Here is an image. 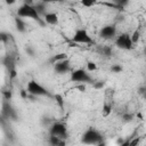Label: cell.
<instances>
[{"label":"cell","mask_w":146,"mask_h":146,"mask_svg":"<svg viewBox=\"0 0 146 146\" xmlns=\"http://www.w3.org/2000/svg\"><path fill=\"white\" fill-rule=\"evenodd\" d=\"M17 17L21 18H31L35 22H38L40 25H44L43 19L41 18V16L39 15V13L36 11L35 7L31 3H23L22 6H19V8L17 9Z\"/></svg>","instance_id":"obj_1"},{"label":"cell","mask_w":146,"mask_h":146,"mask_svg":"<svg viewBox=\"0 0 146 146\" xmlns=\"http://www.w3.org/2000/svg\"><path fill=\"white\" fill-rule=\"evenodd\" d=\"M25 90L27 91L29 95L34 96V97H52L50 91L35 80H30L26 84Z\"/></svg>","instance_id":"obj_2"},{"label":"cell","mask_w":146,"mask_h":146,"mask_svg":"<svg viewBox=\"0 0 146 146\" xmlns=\"http://www.w3.org/2000/svg\"><path fill=\"white\" fill-rule=\"evenodd\" d=\"M103 140V135L95 128H88L81 136V143L89 146H95Z\"/></svg>","instance_id":"obj_3"},{"label":"cell","mask_w":146,"mask_h":146,"mask_svg":"<svg viewBox=\"0 0 146 146\" xmlns=\"http://www.w3.org/2000/svg\"><path fill=\"white\" fill-rule=\"evenodd\" d=\"M70 80L72 82H75L78 84H86V83H94V79L91 75L84 70V68H76L71 71V78Z\"/></svg>","instance_id":"obj_4"},{"label":"cell","mask_w":146,"mask_h":146,"mask_svg":"<svg viewBox=\"0 0 146 146\" xmlns=\"http://www.w3.org/2000/svg\"><path fill=\"white\" fill-rule=\"evenodd\" d=\"M71 41L78 44H92L94 40L84 29H76L71 38Z\"/></svg>","instance_id":"obj_5"},{"label":"cell","mask_w":146,"mask_h":146,"mask_svg":"<svg viewBox=\"0 0 146 146\" xmlns=\"http://www.w3.org/2000/svg\"><path fill=\"white\" fill-rule=\"evenodd\" d=\"M49 135L65 140L68 137V131H67L66 124H64L63 122H55L54 124H51V127L49 129Z\"/></svg>","instance_id":"obj_6"},{"label":"cell","mask_w":146,"mask_h":146,"mask_svg":"<svg viewBox=\"0 0 146 146\" xmlns=\"http://www.w3.org/2000/svg\"><path fill=\"white\" fill-rule=\"evenodd\" d=\"M115 46L123 50H130L133 48V43L131 42L129 33H121L115 38Z\"/></svg>","instance_id":"obj_7"},{"label":"cell","mask_w":146,"mask_h":146,"mask_svg":"<svg viewBox=\"0 0 146 146\" xmlns=\"http://www.w3.org/2000/svg\"><path fill=\"white\" fill-rule=\"evenodd\" d=\"M116 35V27L115 25L113 24H108V25H105L100 29L99 31V36L102 39H105V40H110V39H113L114 36Z\"/></svg>","instance_id":"obj_8"},{"label":"cell","mask_w":146,"mask_h":146,"mask_svg":"<svg viewBox=\"0 0 146 146\" xmlns=\"http://www.w3.org/2000/svg\"><path fill=\"white\" fill-rule=\"evenodd\" d=\"M1 114L3 117L6 119H11L14 121L17 120V113L14 110V107L10 105V103L8 100H5L2 104V110H1Z\"/></svg>","instance_id":"obj_9"},{"label":"cell","mask_w":146,"mask_h":146,"mask_svg":"<svg viewBox=\"0 0 146 146\" xmlns=\"http://www.w3.org/2000/svg\"><path fill=\"white\" fill-rule=\"evenodd\" d=\"M54 71L58 74H65V73H68L72 71L71 68V62L70 59H64V60H60V62H57L54 64Z\"/></svg>","instance_id":"obj_10"},{"label":"cell","mask_w":146,"mask_h":146,"mask_svg":"<svg viewBox=\"0 0 146 146\" xmlns=\"http://www.w3.org/2000/svg\"><path fill=\"white\" fill-rule=\"evenodd\" d=\"M43 22L44 24H48V25H57L59 23V17L57 15V13H54V11H50V13H46L43 15Z\"/></svg>","instance_id":"obj_11"},{"label":"cell","mask_w":146,"mask_h":146,"mask_svg":"<svg viewBox=\"0 0 146 146\" xmlns=\"http://www.w3.org/2000/svg\"><path fill=\"white\" fill-rule=\"evenodd\" d=\"M14 23H15V27H16V30H17L18 32L24 33V32L26 31V24H25V22H24L23 18L16 16V17L14 18Z\"/></svg>","instance_id":"obj_12"},{"label":"cell","mask_w":146,"mask_h":146,"mask_svg":"<svg viewBox=\"0 0 146 146\" xmlns=\"http://www.w3.org/2000/svg\"><path fill=\"white\" fill-rule=\"evenodd\" d=\"M67 58H68V56H67L66 52H58V54H56V55H52V56L49 58L48 62L54 65L55 63L60 62V60H64V59H67Z\"/></svg>","instance_id":"obj_13"},{"label":"cell","mask_w":146,"mask_h":146,"mask_svg":"<svg viewBox=\"0 0 146 146\" xmlns=\"http://www.w3.org/2000/svg\"><path fill=\"white\" fill-rule=\"evenodd\" d=\"M49 144L50 146H66V141L55 136H49Z\"/></svg>","instance_id":"obj_14"},{"label":"cell","mask_w":146,"mask_h":146,"mask_svg":"<svg viewBox=\"0 0 146 146\" xmlns=\"http://www.w3.org/2000/svg\"><path fill=\"white\" fill-rule=\"evenodd\" d=\"M111 113H112V105L108 103H104V105L102 107V116L107 117L111 115Z\"/></svg>","instance_id":"obj_15"},{"label":"cell","mask_w":146,"mask_h":146,"mask_svg":"<svg viewBox=\"0 0 146 146\" xmlns=\"http://www.w3.org/2000/svg\"><path fill=\"white\" fill-rule=\"evenodd\" d=\"M52 97H54L56 104L58 105V107L64 108V98H63V96L60 94H56V95H52Z\"/></svg>","instance_id":"obj_16"},{"label":"cell","mask_w":146,"mask_h":146,"mask_svg":"<svg viewBox=\"0 0 146 146\" xmlns=\"http://www.w3.org/2000/svg\"><path fill=\"white\" fill-rule=\"evenodd\" d=\"M130 39H131V42L135 44L137 43L139 40H140V31L139 30H135L131 34H130Z\"/></svg>","instance_id":"obj_17"},{"label":"cell","mask_w":146,"mask_h":146,"mask_svg":"<svg viewBox=\"0 0 146 146\" xmlns=\"http://www.w3.org/2000/svg\"><path fill=\"white\" fill-rule=\"evenodd\" d=\"M96 70H97V64H96L95 62H92V60L87 62V68H86V71H87L88 73H90V72H95Z\"/></svg>","instance_id":"obj_18"},{"label":"cell","mask_w":146,"mask_h":146,"mask_svg":"<svg viewBox=\"0 0 146 146\" xmlns=\"http://www.w3.org/2000/svg\"><path fill=\"white\" fill-rule=\"evenodd\" d=\"M98 2H96V1H94V0H83V1H81V6H83V7H86V8H91V7H94V6H96Z\"/></svg>","instance_id":"obj_19"},{"label":"cell","mask_w":146,"mask_h":146,"mask_svg":"<svg viewBox=\"0 0 146 146\" xmlns=\"http://www.w3.org/2000/svg\"><path fill=\"white\" fill-rule=\"evenodd\" d=\"M110 70H111L112 73H121V72L123 71V68H122V66H121L120 64H113V65L110 67Z\"/></svg>","instance_id":"obj_20"},{"label":"cell","mask_w":146,"mask_h":146,"mask_svg":"<svg viewBox=\"0 0 146 146\" xmlns=\"http://www.w3.org/2000/svg\"><path fill=\"white\" fill-rule=\"evenodd\" d=\"M140 143V137H133L129 139V146H138Z\"/></svg>","instance_id":"obj_21"},{"label":"cell","mask_w":146,"mask_h":146,"mask_svg":"<svg viewBox=\"0 0 146 146\" xmlns=\"http://www.w3.org/2000/svg\"><path fill=\"white\" fill-rule=\"evenodd\" d=\"M2 94H3V99H5V100H8V102H9V100L11 99V96H13V95H11V91L6 90V91H3Z\"/></svg>","instance_id":"obj_22"},{"label":"cell","mask_w":146,"mask_h":146,"mask_svg":"<svg viewBox=\"0 0 146 146\" xmlns=\"http://www.w3.org/2000/svg\"><path fill=\"white\" fill-rule=\"evenodd\" d=\"M21 96H22V98H24V99H27V97H29V94H27V91H26L25 89H22V90H21Z\"/></svg>","instance_id":"obj_23"},{"label":"cell","mask_w":146,"mask_h":146,"mask_svg":"<svg viewBox=\"0 0 146 146\" xmlns=\"http://www.w3.org/2000/svg\"><path fill=\"white\" fill-rule=\"evenodd\" d=\"M74 88L78 89V90H80V91H84V90H86V84H78V86H75Z\"/></svg>","instance_id":"obj_24"},{"label":"cell","mask_w":146,"mask_h":146,"mask_svg":"<svg viewBox=\"0 0 146 146\" xmlns=\"http://www.w3.org/2000/svg\"><path fill=\"white\" fill-rule=\"evenodd\" d=\"M104 54L105 55H110L111 54V48L110 47H105L104 48Z\"/></svg>","instance_id":"obj_25"},{"label":"cell","mask_w":146,"mask_h":146,"mask_svg":"<svg viewBox=\"0 0 146 146\" xmlns=\"http://www.w3.org/2000/svg\"><path fill=\"white\" fill-rule=\"evenodd\" d=\"M129 139H130V138H127L123 143H121V145H120V146H129Z\"/></svg>","instance_id":"obj_26"},{"label":"cell","mask_w":146,"mask_h":146,"mask_svg":"<svg viewBox=\"0 0 146 146\" xmlns=\"http://www.w3.org/2000/svg\"><path fill=\"white\" fill-rule=\"evenodd\" d=\"M26 52H29L30 54V56H33V50L29 47V48H26Z\"/></svg>","instance_id":"obj_27"},{"label":"cell","mask_w":146,"mask_h":146,"mask_svg":"<svg viewBox=\"0 0 146 146\" xmlns=\"http://www.w3.org/2000/svg\"><path fill=\"white\" fill-rule=\"evenodd\" d=\"M123 117H124V120H125V121H127V120H128V121H130V120H131V117H132V115H131V114H129V115H124Z\"/></svg>","instance_id":"obj_28"},{"label":"cell","mask_w":146,"mask_h":146,"mask_svg":"<svg viewBox=\"0 0 146 146\" xmlns=\"http://www.w3.org/2000/svg\"><path fill=\"white\" fill-rule=\"evenodd\" d=\"M95 146H106V143L103 140V141H100V143H98L97 145H95Z\"/></svg>","instance_id":"obj_29"}]
</instances>
